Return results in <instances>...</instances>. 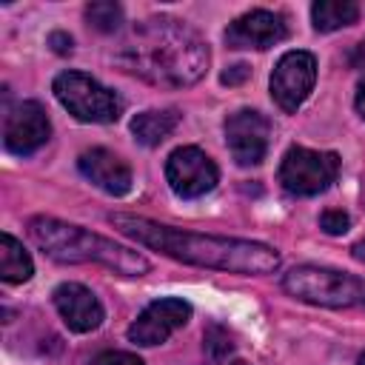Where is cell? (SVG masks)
Masks as SVG:
<instances>
[{"instance_id":"28","label":"cell","mask_w":365,"mask_h":365,"mask_svg":"<svg viewBox=\"0 0 365 365\" xmlns=\"http://www.w3.org/2000/svg\"><path fill=\"white\" fill-rule=\"evenodd\" d=\"M231 365H248V362H242V359H234V362H231Z\"/></svg>"},{"instance_id":"24","label":"cell","mask_w":365,"mask_h":365,"mask_svg":"<svg viewBox=\"0 0 365 365\" xmlns=\"http://www.w3.org/2000/svg\"><path fill=\"white\" fill-rule=\"evenodd\" d=\"M348 63H351V68H365V40H359V43L351 48Z\"/></svg>"},{"instance_id":"21","label":"cell","mask_w":365,"mask_h":365,"mask_svg":"<svg viewBox=\"0 0 365 365\" xmlns=\"http://www.w3.org/2000/svg\"><path fill=\"white\" fill-rule=\"evenodd\" d=\"M88 365H143V359L128 351H103Z\"/></svg>"},{"instance_id":"20","label":"cell","mask_w":365,"mask_h":365,"mask_svg":"<svg viewBox=\"0 0 365 365\" xmlns=\"http://www.w3.org/2000/svg\"><path fill=\"white\" fill-rule=\"evenodd\" d=\"M319 228L325 234H331V237H339V234H345L351 228V217L342 208H328V211L319 214Z\"/></svg>"},{"instance_id":"5","label":"cell","mask_w":365,"mask_h":365,"mask_svg":"<svg viewBox=\"0 0 365 365\" xmlns=\"http://www.w3.org/2000/svg\"><path fill=\"white\" fill-rule=\"evenodd\" d=\"M51 91L60 100V106L80 123H117L125 108L117 91H111L91 74L74 68L60 71L51 83Z\"/></svg>"},{"instance_id":"17","label":"cell","mask_w":365,"mask_h":365,"mask_svg":"<svg viewBox=\"0 0 365 365\" xmlns=\"http://www.w3.org/2000/svg\"><path fill=\"white\" fill-rule=\"evenodd\" d=\"M359 17V6L354 0H317L311 6V23L317 31H336L354 26Z\"/></svg>"},{"instance_id":"14","label":"cell","mask_w":365,"mask_h":365,"mask_svg":"<svg viewBox=\"0 0 365 365\" xmlns=\"http://www.w3.org/2000/svg\"><path fill=\"white\" fill-rule=\"evenodd\" d=\"M77 168H80V174H83L86 180H91L100 191H106V194H111V197H123V194L131 191L134 177H131L128 163H125L120 154L108 151V148H100V145H97V148L83 151V154L77 157Z\"/></svg>"},{"instance_id":"1","label":"cell","mask_w":365,"mask_h":365,"mask_svg":"<svg viewBox=\"0 0 365 365\" xmlns=\"http://www.w3.org/2000/svg\"><path fill=\"white\" fill-rule=\"evenodd\" d=\"M108 222L137 240L140 245H148L177 262L197 265V268H214L228 274H274L279 268V251L257 242V240H240V237H220V234H200L174 228L165 222H154L140 214H108Z\"/></svg>"},{"instance_id":"22","label":"cell","mask_w":365,"mask_h":365,"mask_svg":"<svg viewBox=\"0 0 365 365\" xmlns=\"http://www.w3.org/2000/svg\"><path fill=\"white\" fill-rule=\"evenodd\" d=\"M248 74H251V68H248L245 63H237V66H231L228 71H222V77H220V80H222L225 86H234V83H242Z\"/></svg>"},{"instance_id":"13","label":"cell","mask_w":365,"mask_h":365,"mask_svg":"<svg viewBox=\"0 0 365 365\" xmlns=\"http://www.w3.org/2000/svg\"><path fill=\"white\" fill-rule=\"evenodd\" d=\"M51 302H54L57 314L63 317V322L68 325V331H74V334L97 331L106 319V311H103V302L97 299V294L80 282H60L51 294Z\"/></svg>"},{"instance_id":"2","label":"cell","mask_w":365,"mask_h":365,"mask_svg":"<svg viewBox=\"0 0 365 365\" xmlns=\"http://www.w3.org/2000/svg\"><path fill=\"white\" fill-rule=\"evenodd\" d=\"M117 66L160 88H185L208 71V43L177 17H148L120 40Z\"/></svg>"},{"instance_id":"18","label":"cell","mask_w":365,"mask_h":365,"mask_svg":"<svg viewBox=\"0 0 365 365\" xmlns=\"http://www.w3.org/2000/svg\"><path fill=\"white\" fill-rule=\"evenodd\" d=\"M86 20H88L91 29H97V31H103V34H111V31H117L120 23H123V9H120L117 3H108V0H103V3H88V6H86Z\"/></svg>"},{"instance_id":"8","label":"cell","mask_w":365,"mask_h":365,"mask_svg":"<svg viewBox=\"0 0 365 365\" xmlns=\"http://www.w3.org/2000/svg\"><path fill=\"white\" fill-rule=\"evenodd\" d=\"M165 180H168V185L177 197L194 200V197L208 194L217 185L220 168L197 145H180L165 160Z\"/></svg>"},{"instance_id":"27","label":"cell","mask_w":365,"mask_h":365,"mask_svg":"<svg viewBox=\"0 0 365 365\" xmlns=\"http://www.w3.org/2000/svg\"><path fill=\"white\" fill-rule=\"evenodd\" d=\"M356 365H365V354H359V359H356Z\"/></svg>"},{"instance_id":"6","label":"cell","mask_w":365,"mask_h":365,"mask_svg":"<svg viewBox=\"0 0 365 365\" xmlns=\"http://www.w3.org/2000/svg\"><path fill=\"white\" fill-rule=\"evenodd\" d=\"M339 174V157L334 151H314L305 145H291L282 154L277 180L294 197H314L331 188Z\"/></svg>"},{"instance_id":"11","label":"cell","mask_w":365,"mask_h":365,"mask_svg":"<svg viewBox=\"0 0 365 365\" xmlns=\"http://www.w3.org/2000/svg\"><path fill=\"white\" fill-rule=\"evenodd\" d=\"M191 319V305L180 297H163L154 299L140 311V317L128 325V342L140 348H154L163 345L174 331H180Z\"/></svg>"},{"instance_id":"10","label":"cell","mask_w":365,"mask_h":365,"mask_svg":"<svg viewBox=\"0 0 365 365\" xmlns=\"http://www.w3.org/2000/svg\"><path fill=\"white\" fill-rule=\"evenodd\" d=\"M48 137H51V123H48L46 108L37 100H20V103L6 108V117H3V145L11 154L29 157L40 145H46Z\"/></svg>"},{"instance_id":"16","label":"cell","mask_w":365,"mask_h":365,"mask_svg":"<svg viewBox=\"0 0 365 365\" xmlns=\"http://www.w3.org/2000/svg\"><path fill=\"white\" fill-rule=\"evenodd\" d=\"M34 274V262L29 257V251L23 248L20 240H14L11 234L0 237V279L9 285L26 282Z\"/></svg>"},{"instance_id":"23","label":"cell","mask_w":365,"mask_h":365,"mask_svg":"<svg viewBox=\"0 0 365 365\" xmlns=\"http://www.w3.org/2000/svg\"><path fill=\"white\" fill-rule=\"evenodd\" d=\"M48 43H51L54 51H60V54H68V51H71V37L63 34V31H54V34L48 37Z\"/></svg>"},{"instance_id":"12","label":"cell","mask_w":365,"mask_h":365,"mask_svg":"<svg viewBox=\"0 0 365 365\" xmlns=\"http://www.w3.org/2000/svg\"><path fill=\"white\" fill-rule=\"evenodd\" d=\"M225 46L228 48H257L265 51L288 37V23L279 11L271 9H251L225 29Z\"/></svg>"},{"instance_id":"19","label":"cell","mask_w":365,"mask_h":365,"mask_svg":"<svg viewBox=\"0 0 365 365\" xmlns=\"http://www.w3.org/2000/svg\"><path fill=\"white\" fill-rule=\"evenodd\" d=\"M205 348H208L211 362H220V359H222L234 345H231L228 334H225L220 325H211V328H208V334H205Z\"/></svg>"},{"instance_id":"4","label":"cell","mask_w":365,"mask_h":365,"mask_svg":"<svg viewBox=\"0 0 365 365\" xmlns=\"http://www.w3.org/2000/svg\"><path fill=\"white\" fill-rule=\"evenodd\" d=\"M282 291L319 308H365V279L336 268L297 265L282 274Z\"/></svg>"},{"instance_id":"9","label":"cell","mask_w":365,"mask_h":365,"mask_svg":"<svg viewBox=\"0 0 365 365\" xmlns=\"http://www.w3.org/2000/svg\"><path fill=\"white\" fill-rule=\"evenodd\" d=\"M225 143L237 165H259L271 145V120L257 108H240L225 117Z\"/></svg>"},{"instance_id":"26","label":"cell","mask_w":365,"mask_h":365,"mask_svg":"<svg viewBox=\"0 0 365 365\" xmlns=\"http://www.w3.org/2000/svg\"><path fill=\"white\" fill-rule=\"evenodd\" d=\"M351 254L359 259V262H365V237L359 240V242H354V248H351Z\"/></svg>"},{"instance_id":"3","label":"cell","mask_w":365,"mask_h":365,"mask_svg":"<svg viewBox=\"0 0 365 365\" xmlns=\"http://www.w3.org/2000/svg\"><path fill=\"white\" fill-rule=\"evenodd\" d=\"M29 237L54 262H68V265L97 262V265H106L123 277H143L151 268V262L140 251L125 248L108 237H100L83 225L63 222L57 217H46V214L31 217L29 220Z\"/></svg>"},{"instance_id":"25","label":"cell","mask_w":365,"mask_h":365,"mask_svg":"<svg viewBox=\"0 0 365 365\" xmlns=\"http://www.w3.org/2000/svg\"><path fill=\"white\" fill-rule=\"evenodd\" d=\"M354 106H356V114L365 120V77L359 80V86H356V97H354Z\"/></svg>"},{"instance_id":"7","label":"cell","mask_w":365,"mask_h":365,"mask_svg":"<svg viewBox=\"0 0 365 365\" xmlns=\"http://www.w3.org/2000/svg\"><path fill=\"white\" fill-rule=\"evenodd\" d=\"M314 83H317V57L311 51H285L274 71H271V80H268V88H271V100L294 114L305 100L308 94L314 91Z\"/></svg>"},{"instance_id":"15","label":"cell","mask_w":365,"mask_h":365,"mask_svg":"<svg viewBox=\"0 0 365 365\" xmlns=\"http://www.w3.org/2000/svg\"><path fill=\"white\" fill-rule=\"evenodd\" d=\"M180 111L177 108H148V111H140L134 120H131V134L140 145H160L177 125H180Z\"/></svg>"}]
</instances>
